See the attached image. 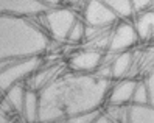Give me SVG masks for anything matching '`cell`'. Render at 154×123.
Instances as JSON below:
<instances>
[{"label": "cell", "instance_id": "cell-1", "mask_svg": "<svg viewBox=\"0 0 154 123\" xmlns=\"http://www.w3.org/2000/svg\"><path fill=\"white\" fill-rule=\"evenodd\" d=\"M47 47V34L26 17L0 16V61L36 56Z\"/></svg>", "mask_w": 154, "mask_h": 123}, {"label": "cell", "instance_id": "cell-2", "mask_svg": "<svg viewBox=\"0 0 154 123\" xmlns=\"http://www.w3.org/2000/svg\"><path fill=\"white\" fill-rule=\"evenodd\" d=\"M56 108L62 115H75L79 112L94 111L100 106L107 89V81L89 76L69 78L51 83Z\"/></svg>", "mask_w": 154, "mask_h": 123}, {"label": "cell", "instance_id": "cell-3", "mask_svg": "<svg viewBox=\"0 0 154 123\" xmlns=\"http://www.w3.org/2000/svg\"><path fill=\"white\" fill-rule=\"evenodd\" d=\"M38 66H39V56L36 55V56L22 58L19 63L11 64L10 67L0 70V91L6 92L13 84L20 81L23 76L34 72Z\"/></svg>", "mask_w": 154, "mask_h": 123}, {"label": "cell", "instance_id": "cell-4", "mask_svg": "<svg viewBox=\"0 0 154 123\" xmlns=\"http://www.w3.org/2000/svg\"><path fill=\"white\" fill-rule=\"evenodd\" d=\"M45 20H47L48 30L51 36L56 41L62 42L67 39V34L75 23L76 17L70 10H50L45 11Z\"/></svg>", "mask_w": 154, "mask_h": 123}, {"label": "cell", "instance_id": "cell-5", "mask_svg": "<svg viewBox=\"0 0 154 123\" xmlns=\"http://www.w3.org/2000/svg\"><path fill=\"white\" fill-rule=\"evenodd\" d=\"M48 10L50 8L39 0H0V16L30 17L42 14Z\"/></svg>", "mask_w": 154, "mask_h": 123}, {"label": "cell", "instance_id": "cell-6", "mask_svg": "<svg viewBox=\"0 0 154 123\" xmlns=\"http://www.w3.org/2000/svg\"><path fill=\"white\" fill-rule=\"evenodd\" d=\"M117 16L111 8H107L100 0H89L84 10V19L92 27H106L117 20Z\"/></svg>", "mask_w": 154, "mask_h": 123}, {"label": "cell", "instance_id": "cell-7", "mask_svg": "<svg viewBox=\"0 0 154 123\" xmlns=\"http://www.w3.org/2000/svg\"><path fill=\"white\" fill-rule=\"evenodd\" d=\"M139 39L137 33H135L134 27L129 23H120V27L115 30L114 36L109 44V50L111 51H122L125 48L131 47L132 44H135Z\"/></svg>", "mask_w": 154, "mask_h": 123}, {"label": "cell", "instance_id": "cell-8", "mask_svg": "<svg viewBox=\"0 0 154 123\" xmlns=\"http://www.w3.org/2000/svg\"><path fill=\"white\" fill-rule=\"evenodd\" d=\"M100 61H101V53L98 51H83V53L76 55L70 61V67L78 72H89L98 67Z\"/></svg>", "mask_w": 154, "mask_h": 123}, {"label": "cell", "instance_id": "cell-9", "mask_svg": "<svg viewBox=\"0 0 154 123\" xmlns=\"http://www.w3.org/2000/svg\"><path fill=\"white\" fill-rule=\"evenodd\" d=\"M128 121L131 123H152L154 121V109L148 103H134L129 114H128Z\"/></svg>", "mask_w": 154, "mask_h": 123}, {"label": "cell", "instance_id": "cell-10", "mask_svg": "<svg viewBox=\"0 0 154 123\" xmlns=\"http://www.w3.org/2000/svg\"><path fill=\"white\" fill-rule=\"evenodd\" d=\"M22 115L26 121H38L39 115V97L34 91H26L23 95Z\"/></svg>", "mask_w": 154, "mask_h": 123}, {"label": "cell", "instance_id": "cell-11", "mask_svg": "<svg viewBox=\"0 0 154 123\" xmlns=\"http://www.w3.org/2000/svg\"><path fill=\"white\" fill-rule=\"evenodd\" d=\"M135 84L137 83L132 81V80H126V81H122L120 84H117L115 89L111 94V98H109L111 104H123L126 101H129L131 97H132Z\"/></svg>", "mask_w": 154, "mask_h": 123}, {"label": "cell", "instance_id": "cell-12", "mask_svg": "<svg viewBox=\"0 0 154 123\" xmlns=\"http://www.w3.org/2000/svg\"><path fill=\"white\" fill-rule=\"evenodd\" d=\"M152 25H154V13L152 11H145L142 13L137 19H135V33L140 39H148L149 34L152 31Z\"/></svg>", "mask_w": 154, "mask_h": 123}, {"label": "cell", "instance_id": "cell-13", "mask_svg": "<svg viewBox=\"0 0 154 123\" xmlns=\"http://www.w3.org/2000/svg\"><path fill=\"white\" fill-rule=\"evenodd\" d=\"M23 95H25V91H23V87L19 86V84H13L10 89L6 91V103L10 104L11 109L16 111L17 114H22Z\"/></svg>", "mask_w": 154, "mask_h": 123}, {"label": "cell", "instance_id": "cell-14", "mask_svg": "<svg viewBox=\"0 0 154 123\" xmlns=\"http://www.w3.org/2000/svg\"><path fill=\"white\" fill-rule=\"evenodd\" d=\"M100 2L104 3L107 8H111L119 17H129L134 13L131 0H100Z\"/></svg>", "mask_w": 154, "mask_h": 123}, {"label": "cell", "instance_id": "cell-15", "mask_svg": "<svg viewBox=\"0 0 154 123\" xmlns=\"http://www.w3.org/2000/svg\"><path fill=\"white\" fill-rule=\"evenodd\" d=\"M131 59H132V56H131L129 51H125V53L117 56V59L114 61V64H112V76L114 78H122L129 70Z\"/></svg>", "mask_w": 154, "mask_h": 123}, {"label": "cell", "instance_id": "cell-16", "mask_svg": "<svg viewBox=\"0 0 154 123\" xmlns=\"http://www.w3.org/2000/svg\"><path fill=\"white\" fill-rule=\"evenodd\" d=\"M98 115H100L98 111L94 109V111H86V112H79V114H75V115H70L66 120L70 123H94Z\"/></svg>", "mask_w": 154, "mask_h": 123}, {"label": "cell", "instance_id": "cell-17", "mask_svg": "<svg viewBox=\"0 0 154 123\" xmlns=\"http://www.w3.org/2000/svg\"><path fill=\"white\" fill-rule=\"evenodd\" d=\"M84 36V25L81 23L79 20H75V23L72 25V28L67 34V41L70 42H79Z\"/></svg>", "mask_w": 154, "mask_h": 123}, {"label": "cell", "instance_id": "cell-18", "mask_svg": "<svg viewBox=\"0 0 154 123\" xmlns=\"http://www.w3.org/2000/svg\"><path fill=\"white\" fill-rule=\"evenodd\" d=\"M131 100L134 103H148V95H146V89H145V84L143 83H137L134 87V92H132V97Z\"/></svg>", "mask_w": 154, "mask_h": 123}, {"label": "cell", "instance_id": "cell-19", "mask_svg": "<svg viewBox=\"0 0 154 123\" xmlns=\"http://www.w3.org/2000/svg\"><path fill=\"white\" fill-rule=\"evenodd\" d=\"M48 75H53V69H48V70H44V72H41L38 76H34V83H33V86H34V89H39V87H42L44 86V83L48 80Z\"/></svg>", "mask_w": 154, "mask_h": 123}, {"label": "cell", "instance_id": "cell-20", "mask_svg": "<svg viewBox=\"0 0 154 123\" xmlns=\"http://www.w3.org/2000/svg\"><path fill=\"white\" fill-rule=\"evenodd\" d=\"M143 84H145V89H146L148 103H151V104H152V101H154V76H152V75H149V76L146 78V81H145Z\"/></svg>", "mask_w": 154, "mask_h": 123}, {"label": "cell", "instance_id": "cell-21", "mask_svg": "<svg viewBox=\"0 0 154 123\" xmlns=\"http://www.w3.org/2000/svg\"><path fill=\"white\" fill-rule=\"evenodd\" d=\"M152 3V0H131L132 11H142Z\"/></svg>", "mask_w": 154, "mask_h": 123}, {"label": "cell", "instance_id": "cell-22", "mask_svg": "<svg viewBox=\"0 0 154 123\" xmlns=\"http://www.w3.org/2000/svg\"><path fill=\"white\" fill-rule=\"evenodd\" d=\"M41 3H44V5H47L48 8H51V6H55V5H58L61 0H39Z\"/></svg>", "mask_w": 154, "mask_h": 123}, {"label": "cell", "instance_id": "cell-23", "mask_svg": "<svg viewBox=\"0 0 154 123\" xmlns=\"http://www.w3.org/2000/svg\"><path fill=\"white\" fill-rule=\"evenodd\" d=\"M3 114H5V112H3V109L0 108V121H8V118L3 115Z\"/></svg>", "mask_w": 154, "mask_h": 123}, {"label": "cell", "instance_id": "cell-24", "mask_svg": "<svg viewBox=\"0 0 154 123\" xmlns=\"http://www.w3.org/2000/svg\"><path fill=\"white\" fill-rule=\"evenodd\" d=\"M0 97H2V91H0Z\"/></svg>", "mask_w": 154, "mask_h": 123}]
</instances>
